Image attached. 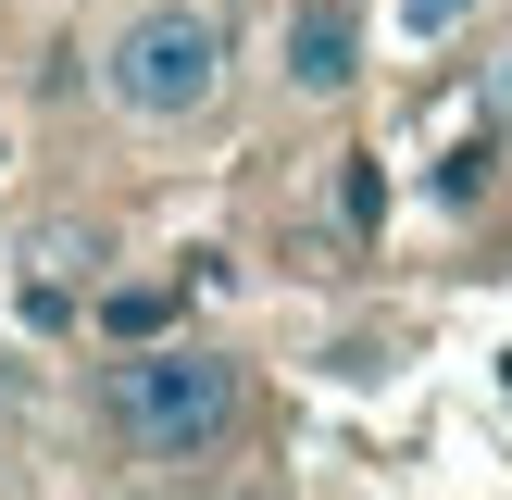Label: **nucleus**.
<instances>
[{"mask_svg":"<svg viewBox=\"0 0 512 500\" xmlns=\"http://www.w3.org/2000/svg\"><path fill=\"white\" fill-rule=\"evenodd\" d=\"M100 413H113V438L138 450V463H213V450L238 438L250 388H238V363L200 350V338H138L113 363V388H100Z\"/></svg>","mask_w":512,"mask_h":500,"instance_id":"nucleus-1","label":"nucleus"},{"mask_svg":"<svg viewBox=\"0 0 512 500\" xmlns=\"http://www.w3.org/2000/svg\"><path fill=\"white\" fill-rule=\"evenodd\" d=\"M100 88L125 125H188L225 100V13L213 0H138V13L100 38Z\"/></svg>","mask_w":512,"mask_h":500,"instance_id":"nucleus-2","label":"nucleus"},{"mask_svg":"<svg viewBox=\"0 0 512 500\" xmlns=\"http://www.w3.org/2000/svg\"><path fill=\"white\" fill-rule=\"evenodd\" d=\"M275 50H288V88L300 100H350V75H363V13H350V0H300Z\"/></svg>","mask_w":512,"mask_h":500,"instance_id":"nucleus-3","label":"nucleus"},{"mask_svg":"<svg viewBox=\"0 0 512 500\" xmlns=\"http://www.w3.org/2000/svg\"><path fill=\"white\" fill-rule=\"evenodd\" d=\"M163 313H175L163 288H113V338H163Z\"/></svg>","mask_w":512,"mask_h":500,"instance_id":"nucleus-4","label":"nucleus"},{"mask_svg":"<svg viewBox=\"0 0 512 500\" xmlns=\"http://www.w3.org/2000/svg\"><path fill=\"white\" fill-rule=\"evenodd\" d=\"M450 13H475V0H413V25H450Z\"/></svg>","mask_w":512,"mask_h":500,"instance_id":"nucleus-5","label":"nucleus"},{"mask_svg":"<svg viewBox=\"0 0 512 500\" xmlns=\"http://www.w3.org/2000/svg\"><path fill=\"white\" fill-rule=\"evenodd\" d=\"M500 113H512V63H500Z\"/></svg>","mask_w":512,"mask_h":500,"instance_id":"nucleus-6","label":"nucleus"}]
</instances>
